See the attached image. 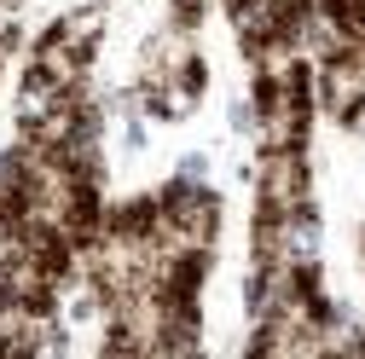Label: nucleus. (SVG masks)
Here are the masks:
<instances>
[{"label": "nucleus", "instance_id": "f257e3e1", "mask_svg": "<svg viewBox=\"0 0 365 359\" xmlns=\"http://www.w3.org/2000/svg\"><path fill=\"white\" fill-rule=\"evenodd\" d=\"M255 186H261V214L307 209V162H302V151H261Z\"/></svg>", "mask_w": 365, "mask_h": 359}]
</instances>
